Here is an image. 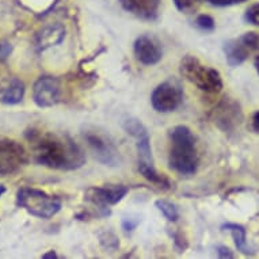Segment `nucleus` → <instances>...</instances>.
<instances>
[{
    "label": "nucleus",
    "mask_w": 259,
    "mask_h": 259,
    "mask_svg": "<svg viewBox=\"0 0 259 259\" xmlns=\"http://www.w3.org/2000/svg\"><path fill=\"white\" fill-rule=\"evenodd\" d=\"M5 193H6V187L3 186V185H0V197L3 196Z\"/></svg>",
    "instance_id": "29"
},
{
    "label": "nucleus",
    "mask_w": 259,
    "mask_h": 259,
    "mask_svg": "<svg viewBox=\"0 0 259 259\" xmlns=\"http://www.w3.org/2000/svg\"><path fill=\"white\" fill-rule=\"evenodd\" d=\"M127 13L144 21H155L159 17L161 0H119Z\"/></svg>",
    "instance_id": "12"
},
{
    "label": "nucleus",
    "mask_w": 259,
    "mask_h": 259,
    "mask_svg": "<svg viewBox=\"0 0 259 259\" xmlns=\"http://www.w3.org/2000/svg\"><path fill=\"white\" fill-rule=\"evenodd\" d=\"M26 139L31 145L34 160L41 166L53 170L71 171L84 164V153L67 135L31 129L26 133Z\"/></svg>",
    "instance_id": "1"
},
{
    "label": "nucleus",
    "mask_w": 259,
    "mask_h": 259,
    "mask_svg": "<svg viewBox=\"0 0 259 259\" xmlns=\"http://www.w3.org/2000/svg\"><path fill=\"white\" fill-rule=\"evenodd\" d=\"M196 25L204 31H213L214 30V21L210 15H198L196 19Z\"/></svg>",
    "instance_id": "20"
},
{
    "label": "nucleus",
    "mask_w": 259,
    "mask_h": 259,
    "mask_svg": "<svg viewBox=\"0 0 259 259\" xmlns=\"http://www.w3.org/2000/svg\"><path fill=\"white\" fill-rule=\"evenodd\" d=\"M251 125H252V131H254L255 133H259V110L255 111L254 115H252Z\"/></svg>",
    "instance_id": "26"
},
{
    "label": "nucleus",
    "mask_w": 259,
    "mask_h": 259,
    "mask_svg": "<svg viewBox=\"0 0 259 259\" xmlns=\"http://www.w3.org/2000/svg\"><path fill=\"white\" fill-rule=\"evenodd\" d=\"M244 19L254 26H259V3L248 7L244 14Z\"/></svg>",
    "instance_id": "21"
},
{
    "label": "nucleus",
    "mask_w": 259,
    "mask_h": 259,
    "mask_svg": "<svg viewBox=\"0 0 259 259\" xmlns=\"http://www.w3.org/2000/svg\"><path fill=\"white\" fill-rule=\"evenodd\" d=\"M183 99L181 85L174 80H167L155 89L151 97L153 109L159 113H170L178 109Z\"/></svg>",
    "instance_id": "8"
},
{
    "label": "nucleus",
    "mask_w": 259,
    "mask_h": 259,
    "mask_svg": "<svg viewBox=\"0 0 259 259\" xmlns=\"http://www.w3.org/2000/svg\"><path fill=\"white\" fill-rule=\"evenodd\" d=\"M135 56L144 65H155L163 57L160 44L149 35H141L135 42Z\"/></svg>",
    "instance_id": "11"
},
{
    "label": "nucleus",
    "mask_w": 259,
    "mask_h": 259,
    "mask_svg": "<svg viewBox=\"0 0 259 259\" xmlns=\"http://www.w3.org/2000/svg\"><path fill=\"white\" fill-rule=\"evenodd\" d=\"M168 164L171 170L178 174L191 175L196 172L198 166L196 139L187 126L178 125L170 131Z\"/></svg>",
    "instance_id": "2"
},
{
    "label": "nucleus",
    "mask_w": 259,
    "mask_h": 259,
    "mask_svg": "<svg viewBox=\"0 0 259 259\" xmlns=\"http://www.w3.org/2000/svg\"><path fill=\"white\" fill-rule=\"evenodd\" d=\"M61 89L57 79L52 76H42L34 83L33 101L38 107H52L59 103Z\"/></svg>",
    "instance_id": "10"
},
{
    "label": "nucleus",
    "mask_w": 259,
    "mask_h": 259,
    "mask_svg": "<svg viewBox=\"0 0 259 259\" xmlns=\"http://www.w3.org/2000/svg\"><path fill=\"white\" fill-rule=\"evenodd\" d=\"M83 137L93 156L102 164L110 167L121 164L119 151L109 135L101 132L98 129H87L83 132Z\"/></svg>",
    "instance_id": "5"
},
{
    "label": "nucleus",
    "mask_w": 259,
    "mask_h": 259,
    "mask_svg": "<svg viewBox=\"0 0 259 259\" xmlns=\"http://www.w3.org/2000/svg\"><path fill=\"white\" fill-rule=\"evenodd\" d=\"M65 35V30L61 25H49L41 29L35 35V47L39 52L48 48L61 44Z\"/></svg>",
    "instance_id": "13"
},
{
    "label": "nucleus",
    "mask_w": 259,
    "mask_h": 259,
    "mask_svg": "<svg viewBox=\"0 0 259 259\" xmlns=\"http://www.w3.org/2000/svg\"><path fill=\"white\" fill-rule=\"evenodd\" d=\"M11 51H13L11 44L7 42V41H2V42H0V60L5 61V60L10 56Z\"/></svg>",
    "instance_id": "23"
},
{
    "label": "nucleus",
    "mask_w": 259,
    "mask_h": 259,
    "mask_svg": "<svg viewBox=\"0 0 259 259\" xmlns=\"http://www.w3.org/2000/svg\"><path fill=\"white\" fill-rule=\"evenodd\" d=\"M256 51H259V35L256 33H246L224 45L225 59L231 67H238L243 64L251 53Z\"/></svg>",
    "instance_id": "7"
},
{
    "label": "nucleus",
    "mask_w": 259,
    "mask_h": 259,
    "mask_svg": "<svg viewBox=\"0 0 259 259\" xmlns=\"http://www.w3.org/2000/svg\"><path fill=\"white\" fill-rule=\"evenodd\" d=\"M182 76L208 94L220 93L223 89V79L219 71L204 65L194 56H185L181 61Z\"/></svg>",
    "instance_id": "3"
},
{
    "label": "nucleus",
    "mask_w": 259,
    "mask_h": 259,
    "mask_svg": "<svg viewBox=\"0 0 259 259\" xmlns=\"http://www.w3.org/2000/svg\"><path fill=\"white\" fill-rule=\"evenodd\" d=\"M127 189L123 185H107L103 187H91L85 191V200L98 206L99 210H103L105 216L109 214V206L118 204L123 197L126 196Z\"/></svg>",
    "instance_id": "9"
},
{
    "label": "nucleus",
    "mask_w": 259,
    "mask_h": 259,
    "mask_svg": "<svg viewBox=\"0 0 259 259\" xmlns=\"http://www.w3.org/2000/svg\"><path fill=\"white\" fill-rule=\"evenodd\" d=\"M139 171H140L141 175H143L147 181H149V182L153 183V185L164 187V189H168V187H170L168 179H167L164 175L159 174V172L155 170L153 164H148V163L139 161Z\"/></svg>",
    "instance_id": "16"
},
{
    "label": "nucleus",
    "mask_w": 259,
    "mask_h": 259,
    "mask_svg": "<svg viewBox=\"0 0 259 259\" xmlns=\"http://www.w3.org/2000/svg\"><path fill=\"white\" fill-rule=\"evenodd\" d=\"M139 223L140 221L136 220V221H132V219H125V220L122 221V227H123V230L126 231H133L135 228H136L137 225H139Z\"/></svg>",
    "instance_id": "25"
},
{
    "label": "nucleus",
    "mask_w": 259,
    "mask_h": 259,
    "mask_svg": "<svg viewBox=\"0 0 259 259\" xmlns=\"http://www.w3.org/2000/svg\"><path fill=\"white\" fill-rule=\"evenodd\" d=\"M223 230L230 231L232 236H234L235 246L240 252L246 255L252 254V250L250 247L247 246V231L244 230V227L239 224H224L223 225Z\"/></svg>",
    "instance_id": "15"
},
{
    "label": "nucleus",
    "mask_w": 259,
    "mask_h": 259,
    "mask_svg": "<svg viewBox=\"0 0 259 259\" xmlns=\"http://www.w3.org/2000/svg\"><path fill=\"white\" fill-rule=\"evenodd\" d=\"M29 156L25 147L7 137H0V177L13 175L26 166Z\"/></svg>",
    "instance_id": "6"
},
{
    "label": "nucleus",
    "mask_w": 259,
    "mask_h": 259,
    "mask_svg": "<svg viewBox=\"0 0 259 259\" xmlns=\"http://www.w3.org/2000/svg\"><path fill=\"white\" fill-rule=\"evenodd\" d=\"M42 258L44 259H47V258H57V255H56L55 251H49V252H47V254L42 255Z\"/></svg>",
    "instance_id": "27"
},
{
    "label": "nucleus",
    "mask_w": 259,
    "mask_h": 259,
    "mask_svg": "<svg viewBox=\"0 0 259 259\" xmlns=\"http://www.w3.org/2000/svg\"><path fill=\"white\" fill-rule=\"evenodd\" d=\"M205 2H208L209 5L216 6V7H227V6L240 5V3H244L247 0H205Z\"/></svg>",
    "instance_id": "22"
},
{
    "label": "nucleus",
    "mask_w": 259,
    "mask_h": 259,
    "mask_svg": "<svg viewBox=\"0 0 259 259\" xmlns=\"http://www.w3.org/2000/svg\"><path fill=\"white\" fill-rule=\"evenodd\" d=\"M217 255H219L220 258H234L232 251H231L228 247H225V246L217 247Z\"/></svg>",
    "instance_id": "24"
},
{
    "label": "nucleus",
    "mask_w": 259,
    "mask_h": 259,
    "mask_svg": "<svg viewBox=\"0 0 259 259\" xmlns=\"http://www.w3.org/2000/svg\"><path fill=\"white\" fill-rule=\"evenodd\" d=\"M177 9L182 13H193L198 9L201 0H172Z\"/></svg>",
    "instance_id": "19"
},
{
    "label": "nucleus",
    "mask_w": 259,
    "mask_h": 259,
    "mask_svg": "<svg viewBox=\"0 0 259 259\" xmlns=\"http://www.w3.org/2000/svg\"><path fill=\"white\" fill-rule=\"evenodd\" d=\"M123 129L135 139H140V137L148 135L147 127L136 118H127L126 121H123Z\"/></svg>",
    "instance_id": "17"
},
{
    "label": "nucleus",
    "mask_w": 259,
    "mask_h": 259,
    "mask_svg": "<svg viewBox=\"0 0 259 259\" xmlns=\"http://www.w3.org/2000/svg\"><path fill=\"white\" fill-rule=\"evenodd\" d=\"M17 204L39 219H51L61 209V201L57 197L31 187H23L18 191Z\"/></svg>",
    "instance_id": "4"
},
{
    "label": "nucleus",
    "mask_w": 259,
    "mask_h": 259,
    "mask_svg": "<svg viewBox=\"0 0 259 259\" xmlns=\"http://www.w3.org/2000/svg\"><path fill=\"white\" fill-rule=\"evenodd\" d=\"M254 65H255V69H256V72L259 73V56H256V57H255Z\"/></svg>",
    "instance_id": "28"
},
{
    "label": "nucleus",
    "mask_w": 259,
    "mask_h": 259,
    "mask_svg": "<svg viewBox=\"0 0 259 259\" xmlns=\"http://www.w3.org/2000/svg\"><path fill=\"white\" fill-rule=\"evenodd\" d=\"M156 206L157 209L164 214V217H166L167 220H170V221L178 220L179 213H178V209L175 208L174 204H171V202H168V201L166 200H157Z\"/></svg>",
    "instance_id": "18"
},
{
    "label": "nucleus",
    "mask_w": 259,
    "mask_h": 259,
    "mask_svg": "<svg viewBox=\"0 0 259 259\" xmlns=\"http://www.w3.org/2000/svg\"><path fill=\"white\" fill-rule=\"evenodd\" d=\"M25 97V84L18 79H11L0 93V101L6 105H17Z\"/></svg>",
    "instance_id": "14"
}]
</instances>
